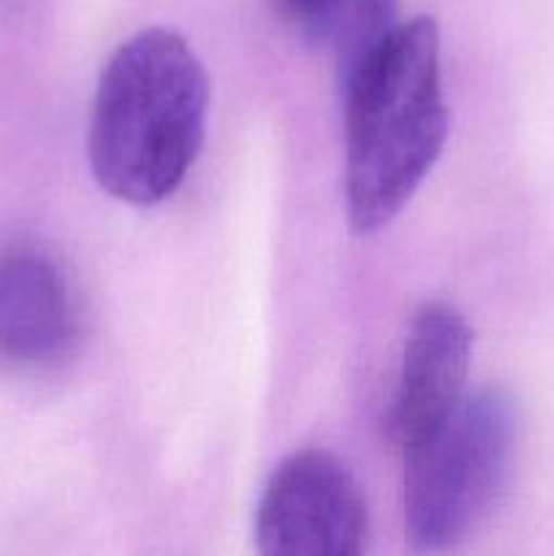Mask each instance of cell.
I'll return each mask as SVG.
<instances>
[{"label": "cell", "mask_w": 554, "mask_h": 556, "mask_svg": "<svg viewBox=\"0 0 554 556\" xmlns=\"http://www.w3.org/2000/svg\"><path fill=\"white\" fill-rule=\"evenodd\" d=\"M340 85L348 223L373 233L405 210L449 136L438 25L396 22Z\"/></svg>", "instance_id": "obj_1"}, {"label": "cell", "mask_w": 554, "mask_h": 556, "mask_svg": "<svg viewBox=\"0 0 554 556\" xmlns=\"http://www.w3.org/2000/svg\"><path fill=\"white\" fill-rule=\"evenodd\" d=\"M210 79L177 30L147 27L109 58L92 98L90 168L117 201L150 206L188 177L204 141Z\"/></svg>", "instance_id": "obj_2"}, {"label": "cell", "mask_w": 554, "mask_h": 556, "mask_svg": "<svg viewBox=\"0 0 554 556\" xmlns=\"http://www.w3.org/2000/svg\"><path fill=\"white\" fill-rule=\"evenodd\" d=\"M405 530L418 552L465 543L503 503L519 454V407L500 386L465 394L405 451Z\"/></svg>", "instance_id": "obj_3"}, {"label": "cell", "mask_w": 554, "mask_h": 556, "mask_svg": "<svg viewBox=\"0 0 554 556\" xmlns=\"http://www.w3.org/2000/svg\"><path fill=\"white\" fill-rule=\"evenodd\" d=\"M367 538V497L345 462L313 448L275 467L255 510L261 554L358 556Z\"/></svg>", "instance_id": "obj_4"}, {"label": "cell", "mask_w": 554, "mask_h": 556, "mask_svg": "<svg viewBox=\"0 0 554 556\" xmlns=\"http://www.w3.org/2000/svg\"><path fill=\"white\" fill-rule=\"evenodd\" d=\"M79 331L74 282L49 250L33 242L0 248V364L43 369L60 362Z\"/></svg>", "instance_id": "obj_5"}, {"label": "cell", "mask_w": 554, "mask_h": 556, "mask_svg": "<svg viewBox=\"0 0 554 556\" xmlns=\"http://www.w3.org/2000/svg\"><path fill=\"white\" fill-rule=\"evenodd\" d=\"M473 329L449 302H429L413 315L391 400V432L400 448L427 438L467 394Z\"/></svg>", "instance_id": "obj_6"}, {"label": "cell", "mask_w": 554, "mask_h": 556, "mask_svg": "<svg viewBox=\"0 0 554 556\" xmlns=\"http://www.w3.org/2000/svg\"><path fill=\"white\" fill-rule=\"evenodd\" d=\"M280 14L335 54L340 81L396 25V0H277Z\"/></svg>", "instance_id": "obj_7"}]
</instances>
